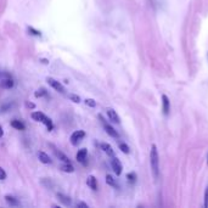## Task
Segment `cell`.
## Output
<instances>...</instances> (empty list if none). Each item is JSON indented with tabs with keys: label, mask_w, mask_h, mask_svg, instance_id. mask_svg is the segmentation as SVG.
Returning a JSON list of instances; mask_svg holds the SVG:
<instances>
[{
	"label": "cell",
	"mask_w": 208,
	"mask_h": 208,
	"mask_svg": "<svg viewBox=\"0 0 208 208\" xmlns=\"http://www.w3.org/2000/svg\"><path fill=\"white\" fill-rule=\"evenodd\" d=\"M150 164H151V170L153 174L155 179H158L160 175V157H158V151L156 145L151 146V151H150Z\"/></svg>",
	"instance_id": "1"
},
{
	"label": "cell",
	"mask_w": 208,
	"mask_h": 208,
	"mask_svg": "<svg viewBox=\"0 0 208 208\" xmlns=\"http://www.w3.org/2000/svg\"><path fill=\"white\" fill-rule=\"evenodd\" d=\"M32 118H33L34 120H37V122H41V123H44L49 131H50V130H52V128H54L52 120H51L49 117H46L43 112H33V113H32Z\"/></svg>",
	"instance_id": "2"
},
{
	"label": "cell",
	"mask_w": 208,
	"mask_h": 208,
	"mask_svg": "<svg viewBox=\"0 0 208 208\" xmlns=\"http://www.w3.org/2000/svg\"><path fill=\"white\" fill-rule=\"evenodd\" d=\"M13 87V81L9 74H1L0 77V88L2 89H11Z\"/></svg>",
	"instance_id": "3"
},
{
	"label": "cell",
	"mask_w": 208,
	"mask_h": 208,
	"mask_svg": "<svg viewBox=\"0 0 208 208\" xmlns=\"http://www.w3.org/2000/svg\"><path fill=\"white\" fill-rule=\"evenodd\" d=\"M46 82H48L49 85H51L56 91H59V93H61V94H65V88H63V85H62L60 82L55 81V79L51 78V77H48V78H46Z\"/></svg>",
	"instance_id": "4"
},
{
	"label": "cell",
	"mask_w": 208,
	"mask_h": 208,
	"mask_svg": "<svg viewBox=\"0 0 208 208\" xmlns=\"http://www.w3.org/2000/svg\"><path fill=\"white\" fill-rule=\"evenodd\" d=\"M85 136V131L84 130H77V131H74L72 135H71V144L72 145H78L79 142H81V140L83 139Z\"/></svg>",
	"instance_id": "5"
},
{
	"label": "cell",
	"mask_w": 208,
	"mask_h": 208,
	"mask_svg": "<svg viewBox=\"0 0 208 208\" xmlns=\"http://www.w3.org/2000/svg\"><path fill=\"white\" fill-rule=\"evenodd\" d=\"M111 166H112V169H113V172L117 174V175H120L122 174V169H123V167H122V163H120V161L117 158V157H112V161H111Z\"/></svg>",
	"instance_id": "6"
},
{
	"label": "cell",
	"mask_w": 208,
	"mask_h": 208,
	"mask_svg": "<svg viewBox=\"0 0 208 208\" xmlns=\"http://www.w3.org/2000/svg\"><path fill=\"white\" fill-rule=\"evenodd\" d=\"M100 119L102 120V124H104V128L105 130H106V133L109 135V136H112V138H118L119 135H118V133H117V130L113 128V127H111L109 124H107L106 122H105V119L100 116Z\"/></svg>",
	"instance_id": "7"
},
{
	"label": "cell",
	"mask_w": 208,
	"mask_h": 208,
	"mask_svg": "<svg viewBox=\"0 0 208 208\" xmlns=\"http://www.w3.org/2000/svg\"><path fill=\"white\" fill-rule=\"evenodd\" d=\"M106 111H107V116H108L111 122H113V123H119L120 122L119 120V116L117 114V112L113 108H107Z\"/></svg>",
	"instance_id": "8"
},
{
	"label": "cell",
	"mask_w": 208,
	"mask_h": 208,
	"mask_svg": "<svg viewBox=\"0 0 208 208\" xmlns=\"http://www.w3.org/2000/svg\"><path fill=\"white\" fill-rule=\"evenodd\" d=\"M162 108H163V113L167 116L170 111V104H169V99L167 98V95L162 96Z\"/></svg>",
	"instance_id": "9"
},
{
	"label": "cell",
	"mask_w": 208,
	"mask_h": 208,
	"mask_svg": "<svg viewBox=\"0 0 208 208\" xmlns=\"http://www.w3.org/2000/svg\"><path fill=\"white\" fill-rule=\"evenodd\" d=\"M87 184L88 186L91 189V190H98V181H96V178L94 175H89L88 179H87Z\"/></svg>",
	"instance_id": "10"
},
{
	"label": "cell",
	"mask_w": 208,
	"mask_h": 208,
	"mask_svg": "<svg viewBox=\"0 0 208 208\" xmlns=\"http://www.w3.org/2000/svg\"><path fill=\"white\" fill-rule=\"evenodd\" d=\"M38 158H39V161H40L41 163H44V164L51 163V160H50L49 155H46V153L43 152V151H39V152H38Z\"/></svg>",
	"instance_id": "11"
},
{
	"label": "cell",
	"mask_w": 208,
	"mask_h": 208,
	"mask_svg": "<svg viewBox=\"0 0 208 208\" xmlns=\"http://www.w3.org/2000/svg\"><path fill=\"white\" fill-rule=\"evenodd\" d=\"M87 149H82V150H79L78 151V153L76 155V158H77V161L78 162H81V163H84V161L87 160Z\"/></svg>",
	"instance_id": "12"
},
{
	"label": "cell",
	"mask_w": 208,
	"mask_h": 208,
	"mask_svg": "<svg viewBox=\"0 0 208 208\" xmlns=\"http://www.w3.org/2000/svg\"><path fill=\"white\" fill-rule=\"evenodd\" d=\"M5 201H6L10 206H12V207H17V206H20L18 200H17L16 197L11 196V195H6V196H5Z\"/></svg>",
	"instance_id": "13"
},
{
	"label": "cell",
	"mask_w": 208,
	"mask_h": 208,
	"mask_svg": "<svg viewBox=\"0 0 208 208\" xmlns=\"http://www.w3.org/2000/svg\"><path fill=\"white\" fill-rule=\"evenodd\" d=\"M57 199H59V201H60L61 203H63L65 206H71V205H72L71 199H70L68 196L63 195V194H57Z\"/></svg>",
	"instance_id": "14"
},
{
	"label": "cell",
	"mask_w": 208,
	"mask_h": 208,
	"mask_svg": "<svg viewBox=\"0 0 208 208\" xmlns=\"http://www.w3.org/2000/svg\"><path fill=\"white\" fill-rule=\"evenodd\" d=\"M101 149L104 150L108 156H111V157H113V156H114V151H113V149L111 147V145H109V144L102 142V144H101Z\"/></svg>",
	"instance_id": "15"
},
{
	"label": "cell",
	"mask_w": 208,
	"mask_h": 208,
	"mask_svg": "<svg viewBox=\"0 0 208 208\" xmlns=\"http://www.w3.org/2000/svg\"><path fill=\"white\" fill-rule=\"evenodd\" d=\"M11 127L15 128V129H17V130H24V128H26L24 124L21 120H17V119H13L11 122Z\"/></svg>",
	"instance_id": "16"
},
{
	"label": "cell",
	"mask_w": 208,
	"mask_h": 208,
	"mask_svg": "<svg viewBox=\"0 0 208 208\" xmlns=\"http://www.w3.org/2000/svg\"><path fill=\"white\" fill-rule=\"evenodd\" d=\"M55 156L60 160V161H62L63 163H70L71 161H70V158L66 156V155H63L61 151H57V150H55Z\"/></svg>",
	"instance_id": "17"
},
{
	"label": "cell",
	"mask_w": 208,
	"mask_h": 208,
	"mask_svg": "<svg viewBox=\"0 0 208 208\" xmlns=\"http://www.w3.org/2000/svg\"><path fill=\"white\" fill-rule=\"evenodd\" d=\"M61 170L62 172H66V173H73L74 172V167L72 166V163H63L61 166Z\"/></svg>",
	"instance_id": "18"
},
{
	"label": "cell",
	"mask_w": 208,
	"mask_h": 208,
	"mask_svg": "<svg viewBox=\"0 0 208 208\" xmlns=\"http://www.w3.org/2000/svg\"><path fill=\"white\" fill-rule=\"evenodd\" d=\"M46 95V90L44 89V88H40V89H38L35 93H34V96L35 98H41V96H45Z\"/></svg>",
	"instance_id": "19"
},
{
	"label": "cell",
	"mask_w": 208,
	"mask_h": 208,
	"mask_svg": "<svg viewBox=\"0 0 208 208\" xmlns=\"http://www.w3.org/2000/svg\"><path fill=\"white\" fill-rule=\"evenodd\" d=\"M106 183H107L108 185H111V186H114V188H117V184H116L114 179H113L111 175H106Z\"/></svg>",
	"instance_id": "20"
},
{
	"label": "cell",
	"mask_w": 208,
	"mask_h": 208,
	"mask_svg": "<svg viewBox=\"0 0 208 208\" xmlns=\"http://www.w3.org/2000/svg\"><path fill=\"white\" fill-rule=\"evenodd\" d=\"M28 32H29L32 35H35V37H40V35H41V33H40L39 30L34 29L33 27H28Z\"/></svg>",
	"instance_id": "21"
},
{
	"label": "cell",
	"mask_w": 208,
	"mask_h": 208,
	"mask_svg": "<svg viewBox=\"0 0 208 208\" xmlns=\"http://www.w3.org/2000/svg\"><path fill=\"white\" fill-rule=\"evenodd\" d=\"M119 149H120V151H122V152H124V153H129V147H128V145H127V144L120 142V144H119Z\"/></svg>",
	"instance_id": "22"
},
{
	"label": "cell",
	"mask_w": 208,
	"mask_h": 208,
	"mask_svg": "<svg viewBox=\"0 0 208 208\" xmlns=\"http://www.w3.org/2000/svg\"><path fill=\"white\" fill-rule=\"evenodd\" d=\"M68 98H70L73 102H77V104H79V102H81V98H79L78 95H76V94H70V95H68Z\"/></svg>",
	"instance_id": "23"
},
{
	"label": "cell",
	"mask_w": 208,
	"mask_h": 208,
	"mask_svg": "<svg viewBox=\"0 0 208 208\" xmlns=\"http://www.w3.org/2000/svg\"><path fill=\"white\" fill-rule=\"evenodd\" d=\"M127 178H128V180H129L130 183H134L135 179H136V174H135V173H129V174L127 175Z\"/></svg>",
	"instance_id": "24"
},
{
	"label": "cell",
	"mask_w": 208,
	"mask_h": 208,
	"mask_svg": "<svg viewBox=\"0 0 208 208\" xmlns=\"http://www.w3.org/2000/svg\"><path fill=\"white\" fill-rule=\"evenodd\" d=\"M85 104H87V106H90V107H95L96 106V102L93 99H87L85 100Z\"/></svg>",
	"instance_id": "25"
},
{
	"label": "cell",
	"mask_w": 208,
	"mask_h": 208,
	"mask_svg": "<svg viewBox=\"0 0 208 208\" xmlns=\"http://www.w3.org/2000/svg\"><path fill=\"white\" fill-rule=\"evenodd\" d=\"M6 179V173H5V170L0 167V180H5Z\"/></svg>",
	"instance_id": "26"
},
{
	"label": "cell",
	"mask_w": 208,
	"mask_h": 208,
	"mask_svg": "<svg viewBox=\"0 0 208 208\" xmlns=\"http://www.w3.org/2000/svg\"><path fill=\"white\" fill-rule=\"evenodd\" d=\"M77 207H84V208H88V205H87V203H84V202H79V203L77 205Z\"/></svg>",
	"instance_id": "27"
},
{
	"label": "cell",
	"mask_w": 208,
	"mask_h": 208,
	"mask_svg": "<svg viewBox=\"0 0 208 208\" xmlns=\"http://www.w3.org/2000/svg\"><path fill=\"white\" fill-rule=\"evenodd\" d=\"M205 206L208 207V189L207 191H206V199H205Z\"/></svg>",
	"instance_id": "28"
},
{
	"label": "cell",
	"mask_w": 208,
	"mask_h": 208,
	"mask_svg": "<svg viewBox=\"0 0 208 208\" xmlns=\"http://www.w3.org/2000/svg\"><path fill=\"white\" fill-rule=\"evenodd\" d=\"M27 106H28V107H30V108H34V105H33V104H29V102H27Z\"/></svg>",
	"instance_id": "29"
},
{
	"label": "cell",
	"mask_w": 208,
	"mask_h": 208,
	"mask_svg": "<svg viewBox=\"0 0 208 208\" xmlns=\"http://www.w3.org/2000/svg\"><path fill=\"white\" fill-rule=\"evenodd\" d=\"M2 135H4V131H2V128H1V127H0V138H1V136H2Z\"/></svg>",
	"instance_id": "30"
},
{
	"label": "cell",
	"mask_w": 208,
	"mask_h": 208,
	"mask_svg": "<svg viewBox=\"0 0 208 208\" xmlns=\"http://www.w3.org/2000/svg\"><path fill=\"white\" fill-rule=\"evenodd\" d=\"M207 162H208V160H207Z\"/></svg>",
	"instance_id": "31"
}]
</instances>
